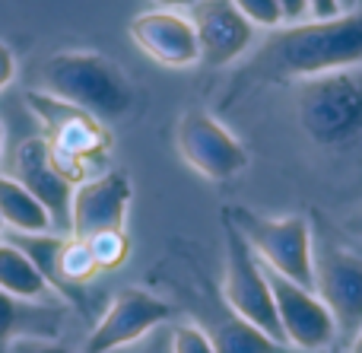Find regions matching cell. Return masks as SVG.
<instances>
[{"label": "cell", "mask_w": 362, "mask_h": 353, "mask_svg": "<svg viewBox=\"0 0 362 353\" xmlns=\"http://www.w3.org/2000/svg\"><path fill=\"white\" fill-rule=\"evenodd\" d=\"M42 93L80 108L99 121H118L134 108V86L124 70L99 51H57L45 57Z\"/></svg>", "instance_id": "1"}, {"label": "cell", "mask_w": 362, "mask_h": 353, "mask_svg": "<svg viewBox=\"0 0 362 353\" xmlns=\"http://www.w3.org/2000/svg\"><path fill=\"white\" fill-rule=\"evenodd\" d=\"M267 57L280 74L302 80L356 67L362 64V10L289 25L267 42Z\"/></svg>", "instance_id": "2"}, {"label": "cell", "mask_w": 362, "mask_h": 353, "mask_svg": "<svg viewBox=\"0 0 362 353\" xmlns=\"http://www.w3.org/2000/svg\"><path fill=\"white\" fill-rule=\"evenodd\" d=\"M226 216L242 233V239L248 242V248L257 255L264 267L276 271L286 280H296L299 287L315 290L312 223L305 216H261L248 207H232Z\"/></svg>", "instance_id": "3"}, {"label": "cell", "mask_w": 362, "mask_h": 353, "mask_svg": "<svg viewBox=\"0 0 362 353\" xmlns=\"http://www.w3.org/2000/svg\"><path fill=\"white\" fill-rule=\"evenodd\" d=\"M299 121L315 144H346L362 131V83L346 70L305 80L299 93Z\"/></svg>", "instance_id": "4"}, {"label": "cell", "mask_w": 362, "mask_h": 353, "mask_svg": "<svg viewBox=\"0 0 362 353\" xmlns=\"http://www.w3.org/2000/svg\"><path fill=\"white\" fill-rule=\"evenodd\" d=\"M223 296H226V306L232 309V316L245 318V322L255 325L257 331H264L267 337H274L276 344H286V335H283L280 318H276L274 293H270V284H267V277H264V265L248 248V242L242 239V233L232 226L229 216H226Z\"/></svg>", "instance_id": "5"}, {"label": "cell", "mask_w": 362, "mask_h": 353, "mask_svg": "<svg viewBox=\"0 0 362 353\" xmlns=\"http://www.w3.org/2000/svg\"><path fill=\"white\" fill-rule=\"evenodd\" d=\"M178 153L206 182H226L248 166V150L210 112H185L175 127Z\"/></svg>", "instance_id": "6"}, {"label": "cell", "mask_w": 362, "mask_h": 353, "mask_svg": "<svg viewBox=\"0 0 362 353\" xmlns=\"http://www.w3.org/2000/svg\"><path fill=\"white\" fill-rule=\"evenodd\" d=\"M169 318L172 306L165 299H159L150 290H140V287H127L112 299L99 325L89 331L83 353H115L121 347H131Z\"/></svg>", "instance_id": "7"}, {"label": "cell", "mask_w": 362, "mask_h": 353, "mask_svg": "<svg viewBox=\"0 0 362 353\" xmlns=\"http://www.w3.org/2000/svg\"><path fill=\"white\" fill-rule=\"evenodd\" d=\"M264 277L270 284L274 293V306H276V318L280 328L286 335V344L299 350H327L337 341V325L334 316L327 312V306L318 299V293L299 287L296 280L280 277L276 271L264 267Z\"/></svg>", "instance_id": "8"}, {"label": "cell", "mask_w": 362, "mask_h": 353, "mask_svg": "<svg viewBox=\"0 0 362 353\" xmlns=\"http://www.w3.org/2000/svg\"><path fill=\"white\" fill-rule=\"evenodd\" d=\"M315 293L334 316L340 337H356L362 328V258L327 245L315 252Z\"/></svg>", "instance_id": "9"}, {"label": "cell", "mask_w": 362, "mask_h": 353, "mask_svg": "<svg viewBox=\"0 0 362 353\" xmlns=\"http://www.w3.org/2000/svg\"><path fill=\"white\" fill-rule=\"evenodd\" d=\"M25 102H29L32 115L45 125V140H48L54 150L70 153V156H80V159H95V156H105L108 146H112V137L108 131L102 127L99 118L93 115L80 112V108L67 105V102L54 99V96L42 93H25Z\"/></svg>", "instance_id": "10"}, {"label": "cell", "mask_w": 362, "mask_h": 353, "mask_svg": "<svg viewBox=\"0 0 362 353\" xmlns=\"http://www.w3.org/2000/svg\"><path fill=\"white\" fill-rule=\"evenodd\" d=\"M131 197L134 188L127 172H102L80 182L70 204V236L93 239L105 229H124Z\"/></svg>", "instance_id": "11"}, {"label": "cell", "mask_w": 362, "mask_h": 353, "mask_svg": "<svg viewBox=\"0 0 362 353\" xmlns=\"http://www.w3.org/2000/svg\"><path fill=\"white\" fill-rule=\"evenodd\" d=\"M13 178L48 210L51 229L70 236V204H74V185L51 169L48 140L29 137L13 150Z\"/></svg>", "instance_id": "12"}, {"label": "cell", "mask_w": 362, "mask_h": 353, "mask_svg": "<svg viewBox=\"0 0 362 353\" xmlns=\"http://www.w3.org/2000/svg\"><path fill=\"white\" fill-rule=\"evenodd\" d=\"M191 25L197 32L200 61L213 67L232 64L255 42V25L235 10L232 0H197L191 6Z\"/></svg>", "instance_id": "13"}, {"label": "cell", "mask_w": 362, "mask_h": 353, "mask_svg": "<svg viewBox=\"0 0 362 353\" xmlns=\"http://www.w3.org/2000/svg\"><path fill=\"white\" fill-rule=\"evenodd\" d=\"M131 38L140 51L165 67H191L200 61V45L191 19L172 10H150L131 19Z\"/></svg>", "instance_id": "14"}, {"label": "cell", "mask_w": 362, "mask_h": 353, "mask_svg": "<svg viewBox=\"0 0 362 353\" xmlns=\"http://www.w3.org/2000/svg\"><path fill=\"white\" fill-rule=\"evenodd\" d=\"M0 290L19 303H51L57 296L45 274L10 242H0Z\"/></svg>", "instance_id": "15"}, {"label": "cell", "mask_w": 362, "mask_h": 353, "mask_svg": "<svg viewBox=\"0 0 362 353\" xmlns=\"http://www.w3.org/2000/svg\"><path fill=\"white\" fill-rule=\"evenodd\" d=\"M0 223L13 233H54L48 210L13 175H0Z\"/></svg>", "instance_id": "16"}, {"label": "cell", "mask_w": 362, "mask_h": 353, "mask_svg": "<svg viewBox=\"0 0 362 353\" xmlns=\"http://www.w3.org/2000/svg\"><path fill=\"white\" fill-rule=\"evenodd\" d=\"M210 341L216 353H286V344H276L274 337H267L238 316L219 325Z\"/></svg>", "instance_id": "17"}, {"label": "cell", "mask_w": 362, "mask_h": 353, "mask_svg": "<svg viewBox=\"0 0 362 353\" xmlns=\"http://www.w3.org/2000/svg\"><path fill=\"white\" fill-rule=\"evenodd\" d=\"M10 245H16L38 271L45 274L51 287L61 293V284H57V252L64 245V236H54V233H16L10 236Z\"/></svg>", "instance_id": "18"}, {"label": "cell", "mask_w": 362, "mask_h": 353, "mask_svg": "<svg viewBox=\"0 0 362 353\" xmlns=\"http://www.w3.org/2000/svg\"><path fill=\"white\" fill-rule=\"evenodd\" d=\"M99 274L93 252H89L86 239L76 236H64V245L57 252V284L61 287H83Z\"/></svg>", "instance_id": "19"}, {"label": "cell", "mask_w": 362, "mask_h": 353, "mask_svg": "<svg viewBox=\"0 0 362 353\" xmlns=\"http://www.w3.org/2000/svg\"><path fill=\"white\" fill-rule=\"evenodd\" d=\"M89 242V252H93L99 271H115L131 258V239H127L124 229H105V233L93 236Z\"/></svg>", "instance_id": "20"}, {"label": "cell", "mask_w": 362, "mask_h": 353, "mask_svg": "<svg viewBox=\"0 0 362 353\" xmlns=\"http://www.w3.org/2000/svg\"><path fill=\"white\" fill-rule=\"evenodd\" d=\"M235 10L248 19L251 25H261V29H276L283 25V10L276 0H232Z\"/></svg>", "instance_id": "21"}, {"label": "cell", "mask_w": 362, "mask_h": 353, "mask_svg": "<svg viewBox=\"0 0 362 353\" xmlns=\"http://www.w3.org/2000/svg\"><path fill=\"white\" fill-rule=\"evenodd\" d=\"M172 353H216V350H213L210 335L200 325L185 322L172 331Z\"/></svg>", "instance_id": "22"}, {"label": "cell", "mask_w": 362, "mask_h": 353, "mask_svg": "<svg viewBox=\"0 0 362 353\" xmlns=\"http://www.w3.org/2000/svg\"><path fill=\"white\" fill-rule=\"evenodd\" d=\"M6 353H74V350H67L64 344L42 335H13L10 344H6Z\"/></svg>", "instance_id": "23"}, {"label": "cell", "mask_w": 362, "mask_h": 353, "mask_svg": "<svg viewBox=\"0 0 362 353\" xmlns=\"http://www.w3.org/2000/svg\"><path fill=\"white\" fill-rule=\"evenodd\" d=\"M19 316H23V306H19V299L6 296V293L0 290V353H6V344H10V337L16 335Z\"/></svg>", "instance_id": "24"}, {"label": "cell", "mask_w": 362, "mask_h": 353, "mask_svg": "<svg viewBox=\"0 0 362 353\" xmlns=\"http://www.w3.org/2000/svg\"><path fill=\"white\" fill-rule=\"evenodd\" d=\"M276 4H280V10H283V23H289V25H296L305 16H312L308 0H276Z\"/></svg>", "instance_id": "25"}, {"label": "cell", "mask_w": 362, "mask_h": 353, "mask_svg": "<svg viewBox=\"0 0 362 353\" xmlns=\"http://www.w3.org/2000/svg\"><path fill=\"white\" fill-rule=\"evenodd\" d=\"M13 76H16V57H13L10 45L0 42V89L10 86Z\"/></svg>", "instance_id": "26"}, {"label": "cell", "mask_w": 362, "mask_h": 353, "mask_svg": "<svg viewBox=\"0 0 362 353\" xmlns=\"http://www.w3.org/2000/svg\"><path fill=\"white\" fill-rule=\"evenodd\" d=\"M312 6V19H334L340 16V4L337 0H308Z\"/></svg>", "instance_id": "27"}, {"label": "cell", "mask_w": 362, "mask_h": 353, "mask_svg": "<svg viewBox=\"0 0 362 353\" xmlns=\"http://www.w3.org/2000/svg\"><path fill=\"white\" fill-rule=\"evenodd\" d=\"M153 4H159L163 10H169V6H194L197 0H153Z\"/></svg>", "instance_id": "28"}, {"label": "cell", "mask_w": 362, "mask_h": 353, "mask_svg": "<svg viewBox=\"0 0 362 353\" xmlns=\"http://www.w3.org/2000/svg\"><path fill=\"white\" fill-rule=\"evenodd\" d=\"M346 226H350L356 236H362V210H359V214H353L350 220H346Z\"/></svg>", "instance_id": "29"}, {"label": "cell", "mask_w": 362, "mask_h": 353, "mask_svg": "<svg viewBox=\"0 0 362 353\" xmlns=\"http://www.w3.org/2000/svg\"><path fill=\"white\" fill-rule=\"evenodd\" d=\"M350 353H362V328L356 331V337L350 341Z\"/></svg>", "instance_id": "30"}, {"label": "cell", "mask_w": 362, "mask_h": 353, "mask_svg": "<svg viewBox=\"0 0 362 353\" xmlns=\"http://www.w3.org/2000/svg\"><path fill=\"white\" fill-rule=\"evenodd\" d=\"M337 4H340V13H350V10H356L359 0H337Z\"/></svg>", "instance_id": "31"}, {"label": "cell", "mask_w": 362, "mask_h": 353, "mask_svg": "<svg viewBox=\"0 0 362 353\" xmlns=\"http://www.w3.org/2000/svg\"><path fill=\"white\" fill-rule=\"evenodd\" d=\"M0 150H4V127H0Z\"/></svg>", "instance_id": "32"}, {"label": "cell", "mask_w": 362, "mask_h": 353, "mask_svg": "<svg viewBox=\"0 0 362 353\" xmlns=\"http://www.w3.org/2000/svg\"><path fill=\"white\" fill-rule=\"evenodd\" d=\"M327 353H340V347H327Z\"/></svg>", "instance_id": "33"}, {"label": "cell", "mask_w": 362, "mask_h": 353, "mask_svg": "<svg viewBox=\"0 0 362 353\" xmlns=\"http://www.w3.org/2000/svg\"><path fill=\"white\" fill-rule=\"evenodd\" d=\"M0 226H4V223H0Z\"/></svg>", "instance_id": "34"}]
</instances>
